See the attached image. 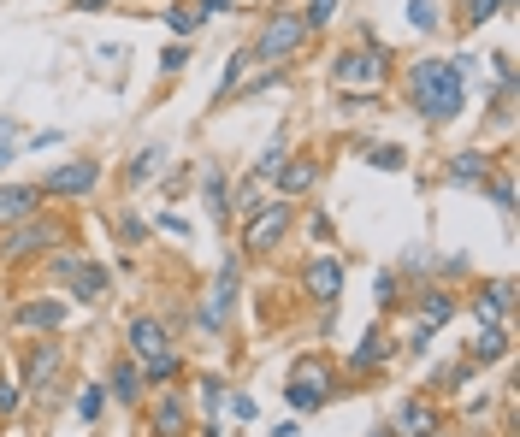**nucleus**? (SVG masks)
Listing matches in <instances>:
<instances>
[{"label": "nucleus", "mask_w": 520, "mask_h": 437, "mask_svg": "<svg viewBox=\"0 0 520 437\" xmlns=\"http://www.w3.org/2000/svg\"><path fill=\"white\" fill-rule=\"evenodd\" d=\"M408 101L426 125H450L455 113L467 107V77L450 60H414L408 71Z\"/></svg>", "instance_id": "obj_1"}, {"label": "nucleus", "mask_w": 520, "mask_h": 437, "mask_svg": "<svg viewBox=\"0 0 520 437\" xmlns=\"http://www.w3.org/2000/svg\"><path fill=\"white\" fill-rule=\"evenodd\" d=\"M308 42V24H302V12H272L266 18V30H260V42L249 48V60L255 65H284L296 48Z\"/></svg>", "instance_id": "obj_2"}, {"label": "nucleus", "mask_w": 520, "mask_h": 437, "mask_svg": "<svg viewBox=\"0 0 520 437\" xmlns=\"http://www.w3.org/2000/svg\"><path fill=\"white\" fill-rule=\"evenodd\" d=\"M331 367H325L320 355H302L296 367H290V384H284V402L296 408V414H314V408H325L331 402Z\"/></svg>", "instance_id": "obj_3"}, {"label": "nucleus", "mask_w": 520, "mask_h": 437, "mask_svg": "<svg viewBox=\"0 0 520 437\" xmlns=\"http://www.w3.org/2000/svg\"><path fill=\"white\" fill-rule=\"evenodd\" d=\"M385 71H390V54L367 42V48H349V54L331 60V83L337 89H373V83H385Z\"/></svg>", "instance_id": "obj_4"}, {"label": "nucleus", "mask_w": 520, "mask_h": 437, "mask_svg": "<svg viewBox=\"0 0 520 437\" xmlns=\"http://www.w3.org/2000/svg\"><path fill=\"white\" fill-rule=\"evenodd\" d=\"M290 219H296V207H290V201H260V213L243 219V249H249V254L278 249V243L290 237Z\"/></svg>", "instance_id": "obj_5"}, {"label": "nucleus", "mask_w": 520, "mask_h": 437, "mask_svg": "<svg viewBox=\"0 0 520 437\" xmlns=\"http://www.w3.org/2000/svg\"><path fill=\"white\" fill-rule=\"evenodd\" d=\"M237 272H243V254H225V266H219V278L207 290V308H201V331H219L225 325V313L237 302Z\"/></svg>", "instance_id": "obj_6"}, {"label": "nucleus", "mask_w": 520, "mask_h": 437, "mask_svg": "<svg viewBox=\"0 0 520 437\" xmlns=\"http://www.w3.org/2000/svg\"><path fill=\"white\" fill-rule=\"evenodd\" d=\"M54 225L48 219H24V225H12V231H0V254L6 260H24V254H36V249H54Z\"/></svg>", "instance_id": "obj_7"}, {"label": "nucleus", "mask_w": 520, "mask_h": 437, "mask_svg": "<svg viewBox=\"0 0 520 437\" xmlns=\"http://www.w3.org/2000/svg\"><path fill=\"white\" fill-rule=\"evenodd\" d=\"M101 184V166L95 160H71V166H54L48 178H42V195H89V189Z\"/></svg>", "instance_id": "obj_8"}, {"label": "nucleus", "mask_w": 520, "mask_h": 437, "mask_svg": "<svg viewBox=\"0 0 520 437\" xmlns=\"http://www.w3.org/2000/svg\"><path fill=\"white\" fill-rule=\"evenodd\" d=\"M130 361L136 367H148V361H160V355H172V337H166V325L160 319H130Z\"/></svg>", "instance_id": "obj_9"}, {"label": "nucleus", "mask_w": 520, "mask_h": 437, "mask_svg": "<svg viewBox=\"0 0 520 437\" xmlns=\"http://www.w3.org/2000/svg\"><path fill=\"white\" fill-rule=\"evenodd\" d=\"M302 284H308V296H314L320 308H331V302L343 296V260H337V254H320V260H308Z\"/></svg>", "instance_id": "obj_10"}, {"label": "nucleus", "mask_w": 520, "mask_h": 437, "mask_svg": "<svg viewBox=\"0 0 520 437\" xmlns=\"http://www.w3.org/2000/svg\"><path fill=\"white\" fill-rule=\"evenodd\" d=\"M36 207H42V189L36 184H0V231L36 219Z\"/></svg>", "instance_id": "obj_11"}, {"label": "nucleus", "mask_w": 520, "mask_h": 437, "mask_svg": "<svg viewBox=\"0 0 520 437\" xmlns=\"http://www.w3.org/2000/svg\"><path fill=\"white\" fill-rule=\"evenodd\" d=\"M396 437H426V432H438V408L426 402V396H408L402 408H396V426H390Z\"/></svg>", "instance_id": "obj_12"}, {"label": "nucleus", "mask_w": 520, "mask_h": 437, "mask_svg": "<svg viewBox=\"0 0 520 437\" xmlns=\"http://www.w3.org/2000/svg\"><path fill=\"white\" fill-rule=\"evenodd\" d=\"M60 343H54V337H48V343H36V349H30V373H24V390H36V396H42V390H48V384H54V378H60Z\"/></svg>", "instance_id": "obj_13"}, {"label": "nucleus", "mask_w": 520, "mask_h": 437, "mask_svg": "<svg viewBox=\"0 0 520 437\" xmlns=\"http://www.w3.org/2000/svg\"><path fill=\"white\" fill-rule=\"evenodd\" d=\"M65 284L77 290V302H107V296H113V278H107V266H83V260H77V272H71Z\"/></svg>", "instance_id": "obj_14"}, {"label": "nucleus", "mask_w": 520, "mask_h": 437, "mask_svg": "<svg viewBox=\"0 0 520 437\" xmlns=\"http://www.w3.org/2000/svg\"><path fill=\"white\" fill-rule=\"evenodd\" d=\"M272 178L284 189V201H296V195H308V189L320 184V166H314V160H290V166H278Z\"/></svg>", "instance_id": "obj_15"}, {"label": "nucleus", "mask_w": 520, "mask_h": 437, "mask_svg": "<svg viewBox=\"0 0 520 437\" xmlns=\"http://www.w3.org/2000/svg\"><path fill=\"white\" fill-rule=\"evenodd\" d=\"M485 178H491V154H479V148L450 154V184H485Z\"/></svg>", "instance_id": "obj_16"}, {"label": "nucleus", "mask_w": 520, "mask_h": 437, "mask_svg": "<svg viewBox=\"0 0 520 437\" xmlns=\"http://www.w3.org/2000/svg\"><path fill=\"white\" fill-rule=\"evenodd\" d=\"M12 325H36V331H60L65 325V302H24V308L12 313Z\"/></svg>", "instance_id": "obj_17"}, {"label": "nucleus", "mask_w": 520, "mask_h": 437, "mask_svg": "<svg viewBox=\"0 0 520 437\" xmlns=\"http://www.w3.org/2000/svg\"><path fill=\"white\" fill-rule=\"evenodd\" d=\"M201 195H207V213L225 225V219H231V195H225V172H219V166L201 172Z\"/></svg>", "instance_id": "obj_18"}, {"label": "nucleus", "mask_w": 520, "mask_h": 437, "mask_svg": "<svg viewBox=\"0 0 520 437\" xmlns=\"http://www.w3.org/2000/svg\"><path fill=\"white\" fill-rule=\"evenodd\" d=\"M154 432H160V437H184V432H190V408H184V396H166V402H160Z\"/></svg>", "instance_id": "obj_19"}, {"label": "nucleus", "mask_w": 520, "mask_h": 437, "mask_svg": "<svg viewBox=\"0 0 520 437\" xmlns=\"http://www.w3.org/2000/svg\"><path fill=\"white\" fill-rule=\"evenodd\" d=\"M160 166H166V148H160V142H148V148H142V154H136V160L125 166V184H130V189L148 184V178H154Z\"/></svg>", "instance_id": "obj_20"}, {"label": "nucleus", "mask_w": 520, "mask_h": 437, "mask_svg": "<svg viewBox=\"0 0 520 437\" xmlns=\"http://www.w3.org/2000/svg\"><path fill=\"white\" fill-rule=\"evenodd\" d=\"M503 355H509V331L503 325H485L479 343H473V361H503Z\"/></svg>", "instance_id": "obj_21"}, {"label": "nucleus", "mask_w": 520, "mask_h": 437, "mask_svg": "<svg viewBox=\"0 0 520 437\" xmlns=\"http://www.w3.org/2000/svg\"><path fill=\"white\" fill-rule=\"evenodd\" d=\"M450 313H455V302L444 296V290H420V325H432V331H438Z\"/></svg>", "instance_id": "obj_22"}, {"label": "nucleus", "mask_w": 520, "mask_h": 437, "mask_svg": "<svg viewBox=\"0 0 520 437\" xmlns=\"http://www.w3.org/2000/svg\"><path fill=\"white\" fill-rule=\"evenodd\" d=\"M113 396H119V402H136V396H142V367H136V361H119V373H113Z\"/></svg>", "instance_id": "obj_23"}, {"label": "nucleus", "mask_w": 520, "mask_h": 437, "mask_svg": "<svg viewBox=\"0 0 520 437\" xmlns=\"http://www.w3.org/2000/svg\"><path fill=\"white\" fill-rule=\"evenodd\" d=\"M503 6H509V0H467V6H461V18H467V24L479 30V24H485V18H497Z\"/></svg>", "instance_id": "obj_24"}, {"label": "nucleus", "mask_w": 520, "mask_h": 437, "mask_svg": "<svg viewBox=\"0 0 520 437\" xmlns=\"http://www.w3.org/2000/svg\"><path fill=\"white\" fill-rule=\"evenodd\" d=\"M166 24H172V36H195V30H201V12H190V6H172V12H166Z\"/></svg>", "instance_id": "obj_25"}, {"label": "nucleus", "mask_w": 520, "mask_h": 437, "mask_svg": "<svg viewBox=\"0 0 520 437\" xmlns=\"http://www.w3.org/2000/svg\"><path fill=\"white\" fill-rule=\"evenodd\" d=\"M331 18H337V0H308V12H302V24H308V30H325Z\"/></svg>", "instance_id": "obj_26"}, {"label": "nucleus", "mask_w": 520, "mask_h": 437, "mask_svg": "<svg viewBox=\"0 0 520 437\" xmlns=\"http://www.w3.org/2000/svg\"><path fill=\"white\" fill-rule=\"evenodd\" d=\"M408 24L414 30H438V6L432 0H408Z\"/></svg>", "instance_id": "obj_27"}, {"label": "nucleus", "mask_w": 520, "mask_h": 437, "mask_svg": "<svg viewBox=\"0 0 520 437\" xmlns=\"http://www.w3.org/2000/svg\"><path fill=\"white\" fill-rule=\"evenodd\" d=\"M379 361H390V343H379V337H367V349H355V367L367 373V367H379Z\"/></svg>", "instance_id": "obj_28"}, {"label": "nucleus", "mask_w": 520, "mask_h": 437, "mask_svg": "<svg viewBox=\"0 0 520 437\" xmlns=\"http://www.w3.org/2000/svg\"><path fill=\"white\" fill-rule=\"evenodd\" d=\"M18 402H24V384L0 373V414H18Z\"/></svg>", "instance_id": "obj_29"}, {"label": "nucleus", "mask_w": 520, "mask_h": 437, "mask_svg": "<svg viewBox=\"0 0 520 437\" xmlns=\"http://www.w3.org/2000/svg\"><path fill=\"white\" fill-rule=\"evenodd\" d=\"M172 373H178V355H160V361H148V367H142V378H148V384H166Z\"/></svg>", "instance_id": "obj_30"}, {"label": "nucleus", "mask_w": 520, "mask_h": 437, "mask_svg": "<svg viewBox=\"0 0 520 437\" xmlns=\"http://www.w3.org/2000/svg\"><path fill=\"white\" fill-rule=\"evenodd\" d=\"M231 207H237L243 219H249V213H260V189H255V184H237V195H231Z\"/></svg>", "instance_id": "obj_31"}, {"label": "nucleus", "mask_w": 520, "mask_h": 437, "mask_svg": "<svg viewBox=\"0 0 520 437\" xmlns=\"http://www.w3.org/2000/svg\"><path fill=\"white\" fill-rule=\"evenodd\" d=\"M367 166H385V172H402V148H367Z\"/></svg>", "instance_id": "obj_32"}, {"label": "nucleus", "mask_w": 520, "mask_h": 437, "mask_svg": "<svg viewBox=\"0 0 520 437\" xmlns=\"http://www.w3.org/2000/svg\"><path fill=\"white\" fill-rule=\"evenodd\" d=\"M101 408H107V396H101V384H95V390H83V402H77V414H83V420H101Z\"/></svg>", "instance_id": "obj_33"}, {"label": "nucleus", "mask_w": 520, "mask_h": 437, "mask_svg": "<svg viewBox=\"0 0 520 437\" xmlns=\"http://www.w3.org/2000/svg\"><path fill=\"white\" fill-rule=\"evenodd\" d=\"M12 154H18V125H12V119H0V166H6Z\"/></svg>", "instance_id": "obj_34"}, {"label": "nucleus", "mask_w": 520, "mask_h": 437, "mask_svg": "<svg viewBox=\"0 0 520 437\" xmlns=\"http://www.w3.org/2000/svg\"><path fill=\"white\" fill-rule=\"evenodd\" d=\"M184 65H190V48H184V42H172V48L160 54V71H184Z\"/></svg>", "instance_id": "obj_35"}, {"label": "nucleus", "mask_w": 520, "mask_h": 437, "mask_svg": "<svg viewBox=\"0 0 520 437\" xmlns=\"http://www.w3.org/2000/svg\"><path fill=\"white\" fill-rule=\"evenodd\" d=\"M491 201H497L503 213H515V184H509V178H497V184H491Z\"/></svg>", "instance_id": "obj_36"}, {"label": "nucleus", "mask_w": 520, "mask_h": 437, "mask_svg": "<svg viewBox=\"0 0 520 437\" xmlns=\"http://www.w3.org/2000/svg\"><path fill=\"white\" fill-rule=\"evenodd\" d=\"M373 290H379V308L396 302V278H390V272H379V284H373Z\"/></svg>", "instance_id": "obj_37"}, {"label": "nucleus", "mask_w": 520, "mask_h": 437, "mask_svg": "<svg viewBox=\"0 0 520 437\" xmlns=\"http://www.w3.org/2000/svg\"><path fill=\"white\" fill-rule=\"evenodd\" d=\"M231 414H237V420L249 426V420H255V402H249V396H231Z\"/></svg>", "instance_id": "obj_38"}, {"label": "nucleus", "mask_w": 520, "mask_h": 437, "mask_svg": "<svg viewBox=\"0 0 520 437\" xmlns=\"http://www.w3.org/2000/svg\"><path fill=\"white\" fill-rule=\"evenodd\" d=\"M207 12H231V0H201V18H207Z\"/></svg>", "instance_id": "obj_39"}, {"label": "nucleus", "mask_w": 520, "mask_h": 437, "mask_svg": "<svg viewBox=\"0 0 520 437\" xmlns=\"http://www.w3.org/2000/svg\"><path fill=\"white\" fill-rule=\"evenodd\" d=\"M101 6H107V0H77V12H101Z\"/></svg>", "instance_id": "obj_40"}, {"label": "nucleus", "mask_w": 520, "mask_h": 437, "mask_svg": "<svg viewBox=\"0 0 520 437\" xmlns=\"http://www.w3.org/2000/svg\"><path fill=\"white\" fill-rule=\"evenodd\" d=\"M367 437H396V432H390V426H379V432H367Z\"/></svg>", "instance_id": "obj_41"}, {"label": "nucleus", "mask_w": 520, "mask_h": 437, "mask_svg": "<svg viewBox=\"0 0 520 437\" xmlns=\"http://www.w3.org/2000/svg\"><path fill=\"white\" fill-rule=\"evenodd\" d=\"M426 437H438V432H426Z\"/></svg>", "instance_id": "obj_42"}]
</instances>
